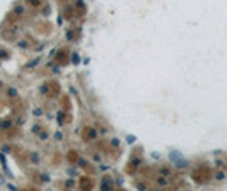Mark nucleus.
<instances>
[{
  "instance_id": "obj_1",
  "label": "nucleus",
  "mask_w": 227,
  "mask_h": 191,
  "mask_svg": "<svg viewBox=\"0 0 227 191\" xmlns=\"http://www.w3.org/2000/svg\"><path fill=\"white\" fill-rule=\"evenodd\" d=\"M171 160H176V166H186V160H184V159H181V155L178 152H171Z\"/></svg>"
}]
</instances>
